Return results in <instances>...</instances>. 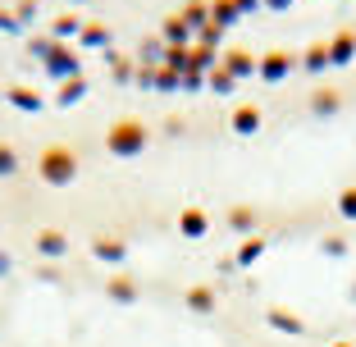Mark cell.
<instances>
[{
    "instance_id": "1",
    "label": "cell",
    "mask_w": 356,
    "mask_h": 347,
    "mask_svg": "<svg viewBox=\"0 0 356 347\" xmlns=\"http://www.w3.org/2000/svg\"><path fill=\"white\" fill-rule=\"evenodd\" d=\"M274 5H283V0H274Z\"/></svg>"
}]
</instances>
